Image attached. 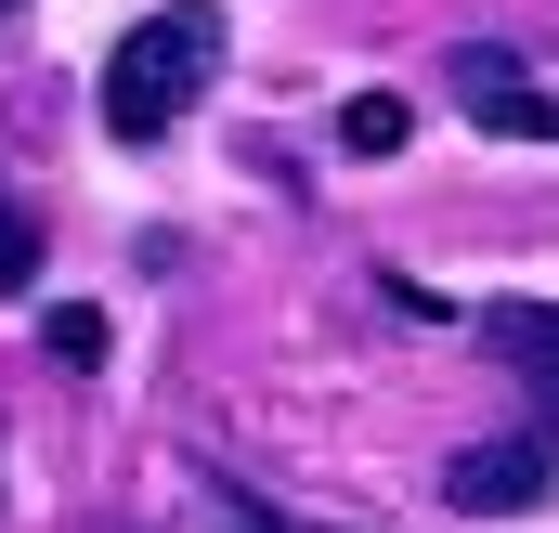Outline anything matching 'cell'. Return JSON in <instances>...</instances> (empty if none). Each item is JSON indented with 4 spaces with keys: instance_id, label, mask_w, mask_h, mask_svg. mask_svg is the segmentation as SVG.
Listing matches in <instances>:
<instances>
[{
    "instance_id": "cell-1",
    "label": "cell",
    "mask_w": 559,
    "mask_h": 533,
    "mask_svg": "<svg viewBox=\"0 0 559 533\" xmlns=\"http://www.w3.org/2000/svg\"><path fill=\"white\" fill-rule=\"evenodd\" d=\"M209 79H222V0H169V13H143L131 39L105 52V131H118V143L182 131Z\"/></svg>"
},
{
    "instance_id": "cell-2",
    "label": "cell",
    "mask_w": 559,
    "mask_h": 533,
    "mask_svg": "<svg viewBox=\"0 0 559 533\" xmlns=\"http://www.w3.org/2000/svg\"><path fill=\"white\" fill-rule=\"evenodd\" d=\"M442 508H468V521H521V508H547V429L468 442V455L442 469Z\"/></svg>"
},
{
    "instance_id": "cell-3",
    "label": "cell",
    "mask_w": 559,
    "mask_h": 533,
    "mask_svg": "<svg viewBox=\"0 0 559 533\" xmlns=\"http://www.w3.org/2000/svg\"><path fill=\"white\" fill-rule=\"evenodd\" d=\"M481 352H508V378L559 429V299H481Z\"/></svg>"
},
{
    "instance_id": "cell-4",
    "label": "cell",
    "mask_w": 559,
    "mask_h": 533,
    "mask_svg": "<svg viewBox=\"0 0 559 533\" xmlns=\"http://www.w3.org/2000/svg\"><path fill=\"white\" fill-rule=\"evenodd\" d=\"M404 131H417L404 92H352V105H338V156H404Z\"/></svg>"
},
{
    "instance_id": "cell-5",
    "label": "cell",
    "mask_w": 559,
    "mask_h": 533,
    "mask_svg": "<svg viewBox=\"0 0 559 533\" xmlns=\"http://www.w3.org/2000/svg\"><path fill=\"white\" fill-rule=\"evenodd\" d=\"M495 92H521V52H508V39H468V52H455V105L481 118Z\"/></svg>"
},
{
    "instance_id": "cell-6",
    "label": "cell",
    "mask_w": 559,
    "mask_h": 533,
    "mask_svg": "<svg viewBox=\"0 0 559 533\" xmlns=\"http://www.w3.org/2000/svg\"><path fill=\"white\" fill-rule=\"evenodd\" d=\"M26 286H39V222L0 196V299H26Z\"/></svg>"
},
{
    "instance_id": "cell-7",
    "label": "cell",
    "mask_w": 559,
    "mask_h": 533,
    "mask_svg": "<svg viewBox=\"0 0 559 533\" xmlns=\"http://www.w3.org/2000/svg\"><path fill=\"white\" fill-rule=\"evenodd\" d=\"M481 131H521V143H559V92H495Z\"/></svg>"
},
{
    "instance_id": "cell-8",
    "label": "cell",
    "mask_w": 559,
    "mask_h": 533,
    "mask_svg": "<svg viewBox=\"0 0 559 533\" xmlns=\"http://www.w3.org/2000/svg\"><path fill=\"white\" fill-rule=\"evenodd\" d=\"M52 352H66V365H105V312H92V299H52Z\"/></svg>"
},
{
    "instance_id": "cell-9",
    "label": "cell",
    "mask_w": 559,
    "mask_h": 533,
    "mask_svg": "<svg viewBox=\"0 0 559 533\" xmlns=\"http://www.w3.org/2000/svg\"><path fill=\"white\" fill-rule=\"evenodd\" d=\"M235 533H274V521H248V508H235Z\"/></svg>"
},
{
    "instance_id": "cell-10",
    "label": "cell",
    "mask_w": 559,
    "mask_h": 533,
    "mask_svg": "<svg viewBox=\"0 0 559 533\" xmlns=\"http://www.w3.org/2000/svg\"><path fill=\"white\" fill-rule=\"evenodd\" d=\"M0 13H13V0H0Z\"/></svg>"
}]
</instances>
